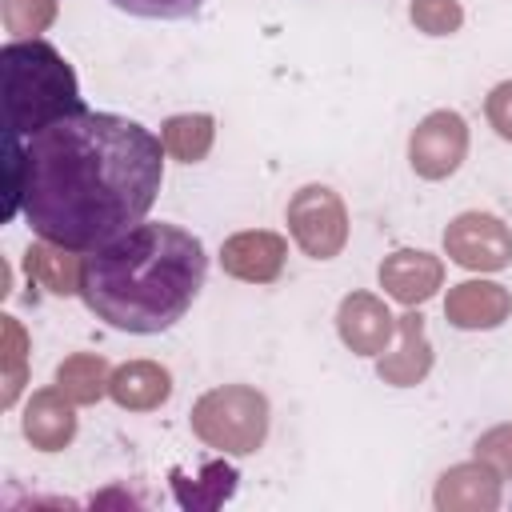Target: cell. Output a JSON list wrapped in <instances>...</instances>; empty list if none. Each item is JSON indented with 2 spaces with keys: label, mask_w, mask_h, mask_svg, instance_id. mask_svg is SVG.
<instances>
[{
  "label": "cell",
  "mask_w": 512,
  "mask_h": 512,
  "mask_svg": "<svg viewBox=\"0 0 512 512\" xmlns=\"http://www.w3.org/2000/svg\"><path fill=\"white\" fill-rule=\"evenodd\" d=\"M448 256L464 268H480V272H496L512 260V232L488 216V212H464L448 224L444 232Z\"/></svg>",
  "instance_id": "7"
},
{
  "label": "cell",
  "mask_w": 512,
  "mask_h": 512,
  "mask_svg": "<svg viewBox=\"0 0 512 512\" xmlns=\"http://www.w3.org/2000/svg\"><path fill=\"white\" fill-rule=\"evenodd\" d=\"M68 248H56V244H32L28 252H24V268H28V276L36 280V284H44L48 292H56V296H72V292H80V264L84 260H76V256H64Z\"/></svg>",
  "instance_id": "13"
},
{
  "label": "cell",
  "mask_w": 512,
  "mask_h": 512,
  "mask_svg": "<svg viewBox=\"0 0 512 512\" xmlns=\"http://www.w3.org/2000/svg\"><path fill=\"white\" fill-rule=\"evenodd\" d=\"M60 396H64L60 388L36 392L32 404H28V416H24V436L44 452L64 448L72 440V432H76V416Z\"/></svg>",
  "instance_id": "12"
},
{
  "label": "cell",
  "mask_w": 512,
  "mask_h": 512,
  "mask_svg": "<svg viewBox=\"0 0 512 512\" xmlns=\"http://www.w3.org/2000/svg\"><path fill=\"white\" fill-rule=\"evenodd\" d=\"M192 428L204 444L224 452H256L268 432V404L252 388H216L192 408Z\"/></svg>",
  "instance_id": "4"
},
{
  "label": "cell",
  "mask_w": 512,
  "mask_h": 512,
  "mask_svg": "<svg viewBox=\"0 0 512 512\" xmlns=\"http://www.w3.org/2000/svg\"><path fill=\"white\" fill-rule=\"evenodd\" d=\"M204 272L208 256L200 236L164 220H140L96 252H84L80 300L108 328L152 336L168 332L192 308Z\"/></svg>",
  "instance_id": "2"
},
{
  "label": "cell",
  "mask_w": 512,
  "mask_h": 512,
  "mask_svg": "<svg viewBox=\"0 0 512 512\" xmlns=\"http://www.w3.org/2000/svg\"><path fill=\"white\" fill-rule=\"evenodd\" d=\"M52 0H4V24L8 32H40L52 20Z\"/></svg>",
  "instance_id": "20"
},
{
  "label": "cell",
  "mask_w": 512,
  "mask_h": 512,
  "mask_svg": "<svg viewBox=\"0 0 512 512\" xmlns=\"http://www.w3.org/2000/svg\"><path fill=\"white\" fill-rule=\"evenodd\" d=\"M0 72H4V140H28L52 120L84 112L76 72L48 40L36 36L8 40L0 48Z\"/></svg>",
  "instance_id": "3"
},
{
  "label": "cell",
  "mask_w": 512,
  "mask_h": 512,
  "mask_svg": "<svg viewBox=\"0 0 512 512\" xmlns=\"http://www.w3.org/2000/svg\"><path fill=\"white\" fill-rule=\"evenodd\" d=\"M484 112H488L492 128H496L504 140H512V80H504V84H496V88L488 92Z\"/></svg>",
  "instance_id": "21"
},
{
  "label": "cell",
  "mask_w": 512,
  "mask_h": 512,
  "mask_svg": "<svg viewBox=\"0 0 512 512\" xmlns=\"http://www.w3.org/2000/svg\"><path fill=\"white\" fill-rule=\"evenodd\" d=\"M56 388L68 396V400H80V404H92L104 396L108 388V368L100 356H72L60 364L56 372Z\"/></svg>",
  "instance_id": "16"
},
{
  "label": "cell",
  "mask_w": 512,
  "mask_h": 512,
  "mask_svg": "<svg viewBox=\"0 0 512 512\" xmlns=\"http://www.w3.org/2000/svg\"><path fill=\"white\" fill-rule=\"evenodd\" d=\"M288 228H292L296 244L312 260H328V256H336L344 248L348 216H344V204H340V196L332 188L308 184L288 204Z\"/></svg>",
  "instance_id": "5"
},
{
  "label": "cell",
  "mask_w": 512,
  "mask_h": 512,
  "mask_svg": "<svg viewBox=\"0 0 512 512\" xmlns=\"http://www.w3.org/2000/svg\"><path fill=\"white\" fill-rule=\"evenodd\" d=\"M400 328H404L400 360L384 356V360H380V376L392 380V384H416V380L428 372V364H432L428 340H424V320H420L416 312H408V316H400Z\"/></svg>",
  "instance_id": "15"
},
{
  "label": "cell",
  "mask_w": 512,
  "mask_h": 512,
  "mask_svg": "<svg viewBox=\"0 0 512 512\" xmlns=\"http://www.w3.org/2000/svg\"><path fill=\"white\" fill-rule=\"evenodd\" d=\"M492 436H496L504 448H496L492 440H480V444H476V452H480L484 460H496V464H500V472H512V428H496Z\"/></svg>",
  "instance_id": "22"
},
{
  "label": "cell",
  "mask_w": 512,
  "mask_h": 512,
  "mask_svg": "<svg viewBox=\"0 0 512 512\" xmlns=\"http://www.w3.org/2000/svg\"><path fill=\"white\" fill-rule=\"evenodd\" d=\"M340 336L352 352H364V356H376L388 348L392 340V316L380 300H372L368 292H356L340 304Z\"/></svg>",
  "instance_id": "9"
},
{
  "label": "cell",
  "mask_w": 512,
  "mask_h": 512,
  "mask_svg": "<svg viewBox=\"0 0 512 512\" xmlns=\"http://www.w3.org/2000/svg\"><path fill=\"white\" fill-rule=\"evenodd\" d=\"M160 140H164V148L176 156V160H200L204 152H208V144H212V120L208 116H172L168 124H164V132H160Z\"/></svg>",
  "instance_id": "17"
},
{
  "label": "cell",
  "mask_w": 512,
  "mask_h": 512,
  "mask_svg": "<svg viewBox=\"0 0 512 512\" xmlns=\"http://www.w3.org/2000/svg\"><path fill=\"white\" fill-rule=\"evenodd\" d=\"M412 20H416L428 36H448V32L460 28L464 12H460L456 0H416V4H412Z\"/></svg>",
  "instance_id": "18"
},
{
  "label": "cell",
  "mask_w": 512,
  "mask_h": 512,
  "mask_svg": "<svg viewBox=\"0 0 512 512\" xmlns=\"http://www.w3.org/2000/svg\"><path fill=\"white\" fill-rule=\"evenodd\" d=\"M108 4L128 16H144V20H188L200 12L204 0H108Z\"/></svg>",
  "instance_id": "19"
},
{
  "label": "cell",
  "mask_w": 512,
  "mask_h": 512,
  "mask_svg": "<svg viewBox=\"0 0 512 512\" xmlns=\"http://www.w3.org/2000/svg\"><path fill=\"white\" fill-rule=\"evenodd\" d=\"M468 152V128L456 112H432L420 120V128L412 132L408 144V160L416 168V176L424 180H444L460 168Z\"/></svg>",
  "instance_id": "6"
},
{
  "label": "cell",
  "mask_w": 512,
  "mask_h": 512,
  "mask_svg": "<svg viewBox=\"0 0 512 512\" xmlns=\"http://www.w3.org/2000/svg\"><path fill=\"white\" fill-rule=\"evenodd\" d=\"M380 284L404 300V304H420L428 300L436 288H440V264L428 256V252H392L384 264H380Z\"/></svg>",
  "instance_id": "10"
},
{
  "label": "cell",
  "mask_w": 512,
  "mask_h": 512,
  "mask_svg": "<svg viewBox=\"0 0 512 512\" xmlns=\"http://www.w3.org/2000/svg\"><path fill=\"white\" fill-rule=\"evenodd\" d=\"M220 264L236 280L272 284L280 276V268H284V240L276 232H240V236L224 240Z\"/></svg>",
  "instance_id": "8"
},
{
  "label": "cell",
  "mask_w": 512,
  "mask_h": 512,
  "mask_svg": "<svg viewBox=\"0 0 512 512\" xmlns=\"http://www.w3.org/2000/svg\"><path fill=\"white\" fill-rule=\"evenodd\" d=\"M508 308L512 304H508V292L500 284H476V280L456 284L448 304H444V312L456 328H496L508 316Z\"/></svg>",
  "instance_id": "11"
},
{
  "label": "cell",
  "mask_w": 512,
  "mask_h": 512,
  "mask_svg": "<svg viewBox=\"0 0 512 512\" xmlns=\"http://www.w3.org/2000/svg\"><path fill=\"white\" fill-rule=\"evenodd\" d=\"M168 372L156 368V364H124L112 372L108 380V392L124 404V408H152L168 396Z\"/></svg>",
  "instance_id": "14"
},
{
  "label": "cell",
  "mask_w": 512,
  "mask_h": 512,
  "mask_svg": "<svg viewBox=\"0 0 512 512\" xmlns=\"http://www.w3.org/2000/svg\"><path fill=\"white\" fill-rule=\"evenodd\" d=\"M164 140L116 112H72L4 140V220L68 252H96L148 216L164 184Z\"/></svg>",
  "instance_id": "1"
}]
</instances>
